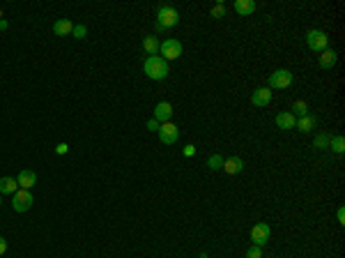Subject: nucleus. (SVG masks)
I'll return each mask as SVG.
<instances>
[{
	"mask_svg": "<svg viewBox=\"0 0 345 258\" xmlns=\"http://www.w3.org/2000/svg\"><path fill=\"white\" fill-rule=\"evenodd\" d=\"M143 72L148 74V78L152 81H164L171 74V65H168L161 55H148L143 62Z\"/></svg>",
	"mask_w": 345,
	"mask_h": 258,
	"instance_id": "f257e3e1",
	"label": "nucleus"
},
{
	"mask_svg": "<svg viewBox=\"0 0 345 258\" xmlns=\"http://www.w3.org/2000/svg\"><path fill=\"white\" fill-rule=\"evenodd\" d=\"M179 23V12L171 5H159L157 7V30H168Z\"/></svg>",
	"mask_w": 345,
	"mask_h": 258,
	"instance_id": "f03ea898",
	"label": "nucleus"
},
{
	"mask_svg": "<svg viewBox=\"0 0 345 258\" xmlns=\"http://www.w3.org/2000/svg\"><path fill=\"white\" fill-rule=\"evenodd\" d=\"M292 81H295V74L290 69H274L267 78V88L269 90H286L292 85Z\"/></svg>",
	"mask_w": 345,
	"mask_h": 258,
	"instance_id": "7ed1b4c3",
	"label": "nucleus"
},
{
	"mask_svg": "<svg viewBox=\"0 0 345 258\" xmlns=\"http://www.w3.org/2000/svg\"><path fill=\"white\" fill-rule=\"evenodd\" d=\"M182 51H184V46H182V42H179V39H175V37H168V39H164V42H161V46H159V53H161V58H164L166 62L177 60L179 55H182Z\"/></svg>",
	"mask_w": 345,
	"mask_h": 258,
	"instance_id": "20e7f679",
	"label": "nucleus"
},
{
	"mask_svg": "<svg viewBox=\"0 0 345 258\" xmlns=\"http://www.w3.org/2000/svg\"><path fill=\"white\" fill-rule=\"evenodd\" d=\"M35 203V196L30 189H18L16 194H12V208L14 212H28Z\"/></svg>",
	"mask_w": 345,
	"mask_h": 258,
	"instance_id": "39448f33",
	"label": "nucleus"
},
{
	"mask_svg": "<svg viewBox=\"0 0 345 258\" xmlns=\"http://www.w3.org/2000/svg\"><path fill=\"white\" fill-rule=\"evenodd\" d=\"M306 46H309L311 51L322 53V51L329 46V35L325 30H309L306 32Z\"/></svg>",
	"mask_w": 345,
	"mask_h": 258,
	"instance_id": "423d86ee",
	"label": "nucleus"
},
{
	"mask_svg": "<svg viewBox=\"0 0 345 258\" xmlns=\"http://www.w3.org/2000/svg\"><path fill=\"white\" fill-rule=\"evenodd\" d=\"M269 235H272V226L265 222L256 224V226L251 228V242L256 247H265L269 242Z\"/></svg>",
	"mask_w": 345,
	"mask_h": 258,
	"instance_id": "0eeeda50",
	"label": "nucleus"
},
{
	"mask_svg": "<svg viewBox=\"0 0 345 258\" xmlns=\"http://www.w3.org/2000/svg\"><path fill=\"white\" fill-rule=\"evenodd\" d=\"M159 141L164 145H172V143H177V138H179V129L177 125H172V122H164V125H159Z\"/></svg>",
	"mask_w": 345,
	"mask_h": 258,
	"instance_id": "6e6552de",
	"label": "nucleus"
},
{
	"mask_svg": "<svg viewBox=\"0 0 345 258\" xmlns=\"http://www.w3.org/2000/svg\"><path fill=\"white\" fill-rule=\"evenodd\" d=\"M152 118H155L159 125H164V122H171V118H172V104L171 102H159L155 106V111H152Z\"/></svg>",
	"mask_w": 345,
	"mask_h": 258,
	"instance_id": "1a4fd4ad",
	"label": "nucleus"
},
{
	"mask_svg": "<svg viewBox=\"0 0 345 258\" xmlns=\"http://www.w3.org/2000/svg\"><path fill=\"white\" fill-rule=\"evenodd\" d=\"M269 102H272V90H269L267 85L265 88H256L253 90V95H251V104L253 106H269Z\"/></svg>",
	"mask_w": 345,
	"mask_h": 258,
	"instance_id": "9d476101",
	"label": "nucleus"
},
{
	"mask_svg": "<svg viewBox=\"0 0 345 258\" xmlns=\"http://www.w3.org/2000/svg\"><path fill=\"white\" fill-rule=\"evenodd\" d=\"M336 62H339V53H336L334 48H325V51L318 55V65H320L322 69H332V67H336Z\"/></svg>",
	"mask_w": 345,
	"mask_h": 258,
	"instance_id": "9b49d317",
	"label": "nucleus"
},
{
	"mask_svg": "<svg viewBox=\"0 0 345 258\" xmlns=\"http://www.w3.org/2000/svg\"><path fill=\"white\" fill-rule=\"evenodd\" d=\"M295 125H297V118H295L290 111H281V113H276V127H279V129L290 132V129H295Z\"/></svg>",
	"mask_w": 345,
	"mask_h": 258,
	"instance_id": "f8f14e48",
	"label": "nucleus"
},
{
	"mask_svg": "<svg viewBox=\"0 0 345 258\" xmlns=\"http://www.w3.org/2000/svg\"><path fill=\"white\" fill-rule=\"evenodd\" d=\"M16 182H18V189H32V187L37 185V173L30 171V168H23V171L18 173Z\"/></svg>",
	"mask_w": 345,
	"mask_h": 258,
	"instance_id": "ddd939ff",
	"label": "nucleus"
},
{
	"mask_svg": "<svg viewBox=\"0 0 345 258\" xmlns=\"http://www.w3.org/2000/svg\"><path fill=\"white\" fill-rule=\"evenodd\" d=\"M232 9L239 14V16H249V14H253L258 9L256 0H235L232 2Z\"/></svg>",
	"mask_w": 345,
	"mask_h": 258,
	"instance_id": "4468645a",
	"label": "nucleus"
},
{
	"mask_svg": "<svg viewBox=\"0 0 345 258\" xmlns=\"http://www.w3.org/2000/svg\"><path fill=\"white\" fill-rule=\"evenodd\" d=\"M221 171H226L228 175H237L244 171V162L239 157H228V159H223V168Z\"/></svg>",
	"mask_w": 345,
	"mask_h": 258,
	"instance_id": "2eb2a0df",
	"label": "nucleus"
},
{
	"mask_svg": "<svg viewBox=\"0 0 345 258\" xmlns=\"http://www.w3.org/2000/svg\"><path fill=\"white\" fill-rule=\"evenodd\" d=\"M316 125H318V118L316 115H304V118H297V125H295V129H299L302 134H309V132H313L316 129Z\"/></svg>",
	"mask_w": 345,
	"mask_h": 258,
	"instance_id": "dca6fc26",
	"label": "nucleus"
},
{
	"mask_svg": "<svg viewBox=\"0 0 345 258\" xmlns=\"http://www.w3.org/2000/svg\"><path fill=\"white\" fill-rule=\"evenodd\" d=\"M72 30H74V23L69 21V18H58L53 23V32L58 37H65V35H72Z\"/></svg>",
	"mask_w": 345,
	"mask_h": 258,
	"instance_id": "f3484780",
	"label": "nucleus"
},
{
	"mask_svg": "<svg viewBox=\"0 0 345 258\" xmlns=\"http://www.w3.org/2000/svg\"><path fill=\"white\" fill-rule=\"evenodd\" d=\"M16 192H18L16 178H9V175L0 178V194H16Z\"/></svg>",
	"mask_w": 345,
	"mask_h": 258,
	"instance_id": "a211bd4d",
	"label": "nucleus"
},
{
	"mask_svg": "<svg viewBox=\"0 0 345 258\" xmlns=\"http://www.w3.org/2000/svg\"><path fill=\"white\" fill-rule=\"evenodd\" d=\"M159 46H161V42L157 39V37H145L143 39V48H145V53L148 55H159Z\"/></svg>",
	"mask_w": 345,
	"mask_h": 258,
	"instance_id": "6ab92c4d",
	"label": "nucleus"
},
{
	"mask_svg": "<svg viewBox=\"0 0 345 258\" xmlns=\"http://www.w3.org/2000/svg\"><path fill=\"white\" fill-rule=\"evenodd\" d=\"M329 148H332L336 155H343V152H345V138L341 136V134L332 136V138H329Z\"/></svg>",
	"mask_w": 345,
	"mask_h": 258,
	"instance_id": "aec40b11",
	"label": "nucleus"
},
{
	"mask_svg": "<svg viewBox=\"0 0 345 258\" xmlns=\"http://www.w3.org/2000/svg\"><path fill=\"white\" fill-rule=\"evenodd\" d=\"M295 118H304V115H309V104L304 102V99H297V102L292 104V111H290Z\"/></svg>",
	"mask_w": 345,
	"mask_h": 258,
	"instance_id": "412c9836",
	"label": "nucleus"
},
{
	"mask_svg": "<svg viewBox=\"0 0 345 258\" xmlns=\"http://www.w3.org/2000/svg\"><path fill=\"white\" fill-rule=\"evenodd\" d=\"M207 168H209V171H221V168H223V157H221V155H212L207 159Z\"/></svg>",
	"mask_w": 345,
	"mask_h": 258,
	"instance_id": "4be33fe9",
	"label": "nucleus"
},
{
	"mask_svg": "<svg viewBox=\"0 0 345 258\" xmlns=\"http://www.w3.org/2000/svg\"><path fill=\"white\" fill-rule=\"evenodd\" d=\"M329 138H332L329 134H318L313 148H318V150H327V148H329Z\"/></svg>",
	"mask_w": 345,
	"mask_h": 258,
	"instance_id": "5701e85b",
	"label": "nucleus"
},
{
	"mask_svg": "<svg viewBox=\"0 0 345 258\" xmlns=\"http://www.w3.org/2000/svg\"><path fill=\"white\" fill-rule=\"evenodd\" d=\"M209 14H212V18H223V16H226V5L219 0V2L212 7V12H209Z\"/></svg>",
	"mask_w": 345,
	"mask_h": 258,
	"instance_id": "b1692460",
	"label": "nucleus"
},
{
	"mask_svg": "<svg viewBox=\"0 0 345 258\" xmlns=\"http://www.w3.org/2000/svg\"><path fill=\"white\" fill-rule=\"evenodd\" d=\"M72 35L76 37V39H85V37H88V25L76 23L74 25V30H72Z\"/></svg>",
	"mask_w": 345,
	"mask_h": 258,
	"instance_id": "393cba45",
	"label": "nucleus"
},
{
	"mask_svg": "<svg viewBox=\"0 0 345 258\" xmlns=\"http://www.w3.org/2000/svg\"><path fill=\"white\" fill-rule=\"evenodd\" d=\"M246 258H262V247L251 245V247H249V252H246Z\"/></svg>",
	"mask_w": 345,
	"mask_h": 258,
	"instance_id": "a878e982",
	"label": "nucleus"
},
{
	"mask_svg": "<svg viewBox=\"0 0 345 258\" xmlns=\"http://www.w3.org/2000/svg\"><path fill=\"white\" fill-rule=\"evenodd\" d=\"M69 152V145L67 143H58L55 145V155H67Z\"/></svg>",
	"mask_w": 345,
	"mask_h": 258,
	"instance_id": "bb28decb",
	"label": "nucleus"
},
{
	"mask_svg": "<svg viewBox=\"0 0 345 258\" xmlns=\"http://www.w3.org/2000/svg\"><path fill=\"white\" fill-rule=\"evenodd\" d=\"M336 219H339L341 226L345 224V208H343V205H339V210H336Z\"/></svg>",
	"mask_w": 345,
	"mask_h": 258,
	"instance_id": "cd10ccee",
	"label": "nucleus"
},
{
	"mask_svg": "<svg viewBox=\"0 0 345 258\" xmlns=\"http://www.w3.org/2000/svg\"><path fill=\"white\" fill-rule=\"evenodd\" d=\"M148 132H159V122H157L155 118H150L148 120Z\"/></svg>",
	"mask_w": 345,
	"mask_h": 258,
	"instance_id": "c85d7f7f",
	"label": "nucleus"
},
{
	"mask_svg": "<svg viewBox=\"0 0 345 258\" xmlns=\"http://www.w3.org/2000/svg\"><path fill=\"white\" fill-rule=\"evenodd\" d=\"M182 152H184V157H193V155H196V145H184V150H182Z\"/></svg>",
	"mask_w": 345,
	"mask_h": 258,
	"instance_id": "c756f323",
	"label": "nucleus"
},
{
	"mask_svg": "<svg viewBox=\"0 0 345 258\" xmlns=\"http://www.w3.org/2000/svg\"><path fill=\"white\" fill-rule=\"evenodd\" d=\"M5 252H7V240L2 238V235H0V256H2Z\"/></svg>",
	"mask_w": 345,
	"mask_h": 258,
	"instance_id": "7c9ffc66",
	"label": "nucleus"
},
{
	"mask_svg": "<svg viewBox=\"0 0 345 258\" xmlns=\"http://www.w3.org/2000/svg\"><path fill=\"white\" fill-rule=\"evenodd\" d=\"M7 28H9V23H7L5 18H2V21H0V30H7Z\"/></svg>",
	"mask_w": 345,
	"mask_h": 258,
	"instance_id": "2f4dec72",
	"label": "nucleus"
},
{
	"mask_svg": "<svg viewBox=\"0 0 345 258\" xmlns=\"http://www.w3.org/2000/svg\"><path fill=\"white\" fill-rule=\"evenodd\" d=\"M0 21H2V9H0Z\"/></svg>",
	"mask_w": 345,
	"mask_h": 258,
	"instance_id": "473e14b6",
	"label": "nucleus"
},
{
	"mask_svg": "<svg viewBox=\"0 0 345 258\" xmlns=\"http://www.w3.org/2000/svg\"><path fill=\"white\" fill-rule=\"evenodd\" d=\"M0 205H2V194H0Z\"/></svg>",
	"mask_w": 345,
	"mask_h": 258,
	"instance_id": "72a5a7b5",
	"label": "nucleus"
}]
</instances>
